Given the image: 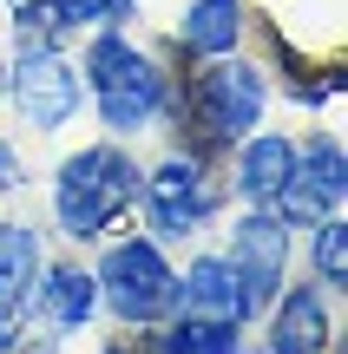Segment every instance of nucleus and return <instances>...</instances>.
<instances>
[{
	"mask_svg": "<svg viewBox=\"0 0 348 354\" xmlns=\"http://www.w3.org/2000/svg\"><path fill=\"white\" fill-rule=\"evenodd\" d=\"M13 105L26 112V125L33 131H59V125H73V112H79V73H73V59H59L53 53V39H20V53H13Z\"/></svg>",
	"mask_w": 348,
	"mask_h": 354,
	"instance_id": "nucleus-6",
	"label": "nucleus"
},
{
	"mask_svg": "<svg viewBox=\"0 0 348 354\" xmlns=\"http://www.w3.org/2000/svg\"><path fill=\"white\" fill-rule=\"evenodd\" d=\"M39 236L26 223H0V354L20 342L26 308H33V282H39Z\"/></svg>",
	"mask_w": 348,
	"mask_h": 354,
	"instance_id": "nucleus-9",
	"label": "nucleus"
},
{
	"mask_svg": "<svg viewBox=\"0 0 348 354\" xmlns=\"http://www.w3.org/2000/svg\"><path fill=\"white\" fill-rule=\"evenodd\" d=\"M46 13H53V26H125L131 13V0H46Z\"/></svg>",
	"mask_w": 348,
	"mask_h": 354,
	"instance_id": "nucleus-17",
	"label": "nucleus"
},
{
	"mask_svg": "<svg viewBox=\"0 0 348 354\" xmlns=\"http://www.w3.org/2000/svg\"><path fill=\"white\" fill-rule=\"evenodd\" d=\"M39 315L53 322V328H86L92 308H99V282H92V269L79 263H59V269H39Z\"/></svg>",
	"mask_w": 348,
	"mask_h": 354,
	"instance_id": "nucleus-13",
	"label": "nucleus"
},
{
	"mask_svg": "<svg viewBox=\"0 0 348 354\" xmlns=\"http://www.w3.org/2000/svg\"><path fill=\"white\" fill-rule=\"evenodd\" d=\"M171 308L197 322H244V289H237L230 256H197L178 282H171Z\"/></svg>",
	"mask_w": 348,
	"mask_h": 354,
	"instance_id": "nucleus-11",
	"label": "nucleus"
},
{
	"mask_svg": "<svg viewBox=\"0 0 348 354\" xmlns=\"http://www.w3.org/2000/svg\"><path fill=\"white\" fill-rule=\"evenodd\" d=\"M86 86H92V105H99V125L118 131V138L158 125V112H165V73L125 33H99L86 46Z\"/></svg>",
	"mask_w": 348,
	"mask_h": 354,
	"instance_id": "nucleus-2",
	"label": "nucleus"
},
{
	"mask_svg": "<svg viewBox=\"0 0 348 354\" xmlns=\"http://www.w3.org/2000/svg\"><path fill=\"white\" fill-rule=\"evenodd\" d=\"M138 184H145V171L118 145H86L53 177V216H59V230L73 243H92L138 203Z\"/></svg>",
	"mask_w": 348,
	"mask_h": 354,
	"instance_id": "nucleus-1",
	"label": "nucleus"
},
{
	"mask_svg": "<svg viewBox=\"0 0 348 354\" xmlns=\"http://www.w3.org/2000/svg\"><path fill=\"white\" fill-rule=\"evenodd\" d=\"M342 197H348V158H342V145L329 138V131H315L309 145H296V165H289V177H283L270 210L283 216V223H315V216H329Z\"/></svg>",
	"mask_w": 348,
	"mask_h": 354,
	"instance_id": "nucleus-7",
	"label": "nucleus"
},
{
	"mask_svg": "<svg viewBox=\"0 0 348 354\" xmlns=\"http://www.w3.org/2000/svg\"><path fill=\"white\" fill-rule=\"evenodd\" d=\"M145 203H152V223L158 236H191L197 223H204L210 210H217V184L204 177V165L197 158H165L158 171H145Z\"/></svg>",
	"mask_w": 348,
	"mask_h": 354,
	"instance_id": "nucleus-8",
	"label": "nucleus"
},
{
	"mask_svg": "<svg viewBox=\"0 0 348 354\" xmlns=\"http://www.w3.org/2000/svg\"><path fill=\"white\" fill-rule=\"evenodd\" d=\"M289 165H296V138H283V131H250V138H237V197L244 203H276Z\"/></svg>",
	"mask_w": 348,
	"mask_h": 354,
	"instance_id": "nucleus-12",
	"label": "nucleus"
},
{
	"mask_svg": "<svg viewBox=\"0 0 348 354\" xmlns=\"http://www.w3.org/2000/svg\"><path fill=\"white\" fill-rule=\"evenodd\" d=\"M230 269H237V289H244V322L263 315V308L283 295V282H289V223L270 203H250V210L237 216Z\"/></svg>",
	"mask_w": 348,
	"mask_h": 354,
	"instance_id": "nucleus-5",
	"label": "nucleus"
},
{
	"mask_svg": "<svg viewBox=\"0 0 348 354\" xmlns=\"http://www.w3.org/2000/svg\"><path fill=\"white\" fill-rule=\"evenodd\" d=\"M158 354H244V322H197V315H178V328L158 342Z\"/></svg>",
	"mask_w": 348,
	"mask_h": 354,
	"instance_id": "nucleus-15",
	"label": "nucleus"
},
{
	"mask_svg": "<svg viewBox=\"0 0 348 354\" xmlns=\"http://www.w3.org/2000/svg\"><path fill=\"white\" fill-rule=\"evenodd\" d=\"M13 184H20V158H13V145L0 138V190H13Z\"/></svg>",
	"mask_w": 348,
	"mask_h": 354,
	"instance_id": "nucleus-18",
	"label": "nucleus"
},
{
	"mask_svg": "<svg viewBox=\"0 0 348 354\" xmlns=\"http://www.w3.org/2000/svg\"><path fill=\"white\" fill-rule=\"evenodd\" d=\"M92 282H99V302L112 308L125 328H152V322L171 315V282H178V269L165 263V250H158L152 236H125L105 250V263L92 269Z\"/></svg>",
	"mask_w": 348,
	"mask_h": 354,
	"instance_id": "nucleus-3",
	"label": "nucleus"
},
{
	"mask_svg": "<svg viewBox=\"0 0 348 354\" xmlns=\"http://www.w3.org/2000/svg\"><path fill=\"white\" fill-rule=\"evenodd\" d=\"M178 39L191 53H237L244 39V0H184V20H178Z\"/></svg>",
	"mask_w": 348,
	"mask_h": 354,
	"instance_id": "nucleus-14",
	"label": "nucleus"
},
{
	"mask_svg": "<svg viewBox=\"0 0 348 354\" xmlns=\"http://www.w3.org/2000/svg\"><path fill=\"white\" fill-rule=\"evenodd\" d=\"M309 230H315V276H322L329 289H342L348 282V223L329 210V216H315Z\"/></svg>",
	"mask_w": 348,
	"mask_h": 354,
	"instance_id": "nucleus-16",
	"label": "nucleus"
},
{
	"mask_svg": "<svg viewBox=\"0 0 348 354\" xmlns=\"http://www.w3.org/2000/svg\"><path fill=\"white\" fill-rule=\"evenodd\" d=\"M336 342V322L315 282H296L270 302V354H329Z\"/></svg>",
	"mask_w": 348,
	"mask_h": 354,
	"instance_id": "nucleus-10",
	"label": "nucleus"
},
{
	"mask_svg": "<svg viewBox=\"0 0 348 354\" xmlns=\"http://www.w3.org/2000/svg\"><path fill=\"white\" fill-rule=\"evenodd\" d=\"M263 105H270L263 73L250 59H230V53H217V66H204L197 86H191V112H197V125H204L217 145L250 138V131L263 125Z\"/></svg>",
	"mask_w": 348,
	"mask_h": 354,
	"instance_id": "nucleus-4",
	"label": "nucleus"
},
{
	"mask_svg": "<svg viewBox=\"0 0 348 354\" xmlns=\"http://www.w3.org/2000/svg\"><path fill=\"white\" fill-rule=\"evenodd\" d=\"M7 354H59V348H53V335H39V342H26V335H20Z\"/></svg>",
	"mask_w": 348,
	"mask_h": 354,
	"instance_id": "nucleus-19",
	"label": "nucleus"
}]
</instances>
